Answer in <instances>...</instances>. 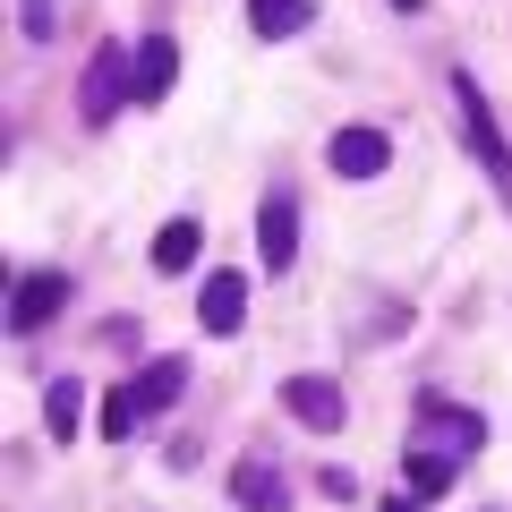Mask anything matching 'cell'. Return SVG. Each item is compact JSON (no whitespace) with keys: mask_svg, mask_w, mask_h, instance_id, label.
Listing matches in <instances>:
<instances>
[{"mask_svg":"<svg viewBox=\"0 0 512 512\" xmlns=\"http://www.w3.org/2000/svg\"><path fill=\"white\" fill-rule=\"evenodd\" d=\"M180 393H188V359H146L128 384H111V393H103V436H111V444H120V436H137V427H146V419H163V410L180 402Z\"/></svg>","mask_w":512,"mask_h":512,"instance_id":"1","label":"cell"},{"mask_svg":"<svg viewBox=\"0 0 512 512\" xmlns=\"http://www.w3.org/2000/svg\"><path fill=\"white\" fill-rule=\"evenodd\" d=\"M120 103H137V52L111 35V43H94L86 77H77V120H86V128H111V111H120Z\"/></svg>","mask_w":512,"mask_h":512,"instance_id":"2","label":"cell"},{"mask_svg":"<svg viewBox=\"0 0 512 512\" xmlns=\"http://www.w3.org/2000/svg\"><path fill=\"white\" fill-rule=\"evenodd\" d=\"M453 120H461V137H470L478 171H487V180L504 188V205H512V146H504V128H495V111H487V86H478L470 69H453Z\"/></svg>","mask_w":512,"mask_h":512,"instance_id":"3","label":"cell"},{"mask_svg":"<svg viewBox=\"0 0 512 512\" xmlns=\"http://www.w3.org/2000/svg\"><path fill=\"white\" fill-rule=\"evenodd\" d=\"M410 444H419V453H444V461H470L478 444H487V419H478V410H461V402H444V393H427Z\"/></svg>","mask_w":512,"mask_h":512,"instance_id":"4","label":"cell"},{"mask_svg":"<svg viewBox=\"0 0 512 512\" xmlns=\"http://www.w3.org/2000/svg\"><path fill=\"white\" fill-rule=\"evenodd\" d=\"M291 256H299V197L291 188H265V205H256V265L282 274Z\"/></svg>","mask_w":512,"mask_h":512,"instance_id":"5","label":"cell"},{"mask_svg":"<svg viewBox=\"0 0 512 512\" xmlns=\"http://www.w3.org/2000/svg\"><path fill=\"white\" fill-rule=\"evenodd\" d=\"M231 504H239V512H291V478H282V461L239 453V470H231Z\"/></svg>","mask_w":512,"mask_h":512,"instance_id":"6","label":"cell"},{"mask_svg":"<svg viewBox=\"0 0 512 512\" xmlns=\"http://www.w3.org/2000/svg\"><path fill=\"white\" fill-rule=\"evenodd\" d=\"M60 308H69V274H60V265H35V274H18V299H9V325H18V333L52 325Z\"/></svg>","mask_w":512,"mask_h":512,"instance_id":"7","label":"cell"},{"mask_svg":"<svg viewBox=\"0 0 512 512\" xmlns=\"http://www.w3.org/2000/svg\"><path fill=\"white\" fill-rule=\"evenodd\" d=\"M282 410H291L299 427H316V436L350 419V402H342V384H333V376H291V384H282Z\"/></svg>","mask_w":512,"mask_h":512,"instance_id":"8","label":"cell"},{"mask_svg":"<svg viewBox=\"0 0 512 512\" xmlns=\"http://www.w3.org/2000/svg\"><path fill=\"white\" fill-rule=\"evenodd\" d=\"M197 325L214 333V342L248 325V274H205L197 282Z\"/></svg>","mask_w":512,"mask_h":512,"instance_id":"9","label":"cell"},{"mask_svg":"<svg viewBox=\"0 0 512 512\" xmlns=\"http://www.w3.org/2000/svg\"><path fill=\"white\" fill-rule=\"evenodd\" d=\"M325 163L342 171V180H376V171L393 163V137H384V128H333Z\"/></svg>","mask_w":512,"mask_h":512,"instance_id":"10","label":"cell"},{"mask_svg":"<svg viewBox=\"0 0 512 512\" xmlns=\"http://www.w3.org/2000/svg\"><path fill=\"white\" fill-rule=\"evenodd\" d=\"M171 77H180V43H171V35H146V43H137V103H163Z\"/></svg>","mask_w":512,"mask_h":512,"instance_id":"11","label":"cell"},{"mask_svg":"<svg viewBox=\"0 0 512 512\" xmlns=\"http://www.w3.org/2000/svg\"><path fill=\"white\" fill-rule=\"evenodd\" d=\"M197 248H205V222H163V231H154V274H188V265H197Z\"/></svg>","mask_w":512,"mask_h":512,"instance_id":"12","label":"cell"},{"mask_svg":"<svg viewBox=\"0 0 512 512\" xmlns=\"http://www.w3.org/2000/svg\"><path fill=\"white\" fill-rule=\"evenodd\" d=\"M308 18H316L308 0H248V26H256V43H291Z\"/></svg>","mask_w":512,"mask_h":512,"instance_id":"13","label":"cell"},{"mask_svg":"<svg viewBox=\"0 0 512 512\" xmlns=\"http://www.w3.org/2000/svg\"><path fill=\"white\" fill-rule=\"evenodd\" d=\"M77 410H86L77 376H52V393H43V427H52V444H69V436H77Z\"/></svg>","mask_w":512,"mask_h":512,"instance_id":"14","label":"cell"},{"mask_svg":"<svg viewBox=\"0 0 512 512\" xmlns=\"http://www.w3.org/2000/svg\"><path fill=\"white\" fill-rule=\"evenodd\" d=\"M402 478H410V495H444V487H453V478H461V461H444V453H419V444H410Z\"/></svg>","mask_w":512,"mask_h":512,"instance_id":"15","label":"cell"},{"mask_svg":"<svg viewBox=\"0 0 512 512\" xmlns=\"http://www.w3.org/2000/svg\"><path fill=\"white\" fill-rule=\"evenodd\" d=\"M18 26H26V35H52V26H60V18H52V0H26V18H18Z\"/></svg>","mask_w":512,"mask_h":512,"instance_id":"16","label":"cell"},{"mask_svg":"<svg viewBox=\"0 0 512 512\" xmlns=\"http://www.w3.org/2000/svg\"><path fill=\"white\" fill-rule=\"evenodd\" d=\"M376 512H419V495H384V504Z\"/></svg>","mask_w":512,"mask_h":512,"instance_id":"17","label":"cell"},{"mask_svg":"<svg viewBox=\"0 0 512 512\" xmlns=\"http://www.w3.org/2000/svg\"><path fill=\"white\" fill-rule=\"evenodd\" d=\"M393 9H402V18H419V9H427V0H393Z\"/></svg>","mask_w":512,"mask_h":512,"instance_id":"18","label":"cell"}]
</instances>
